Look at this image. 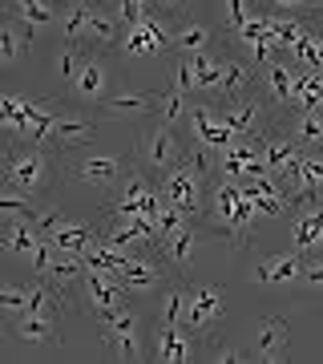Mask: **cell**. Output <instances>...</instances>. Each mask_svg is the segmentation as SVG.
Instances as JSON below:
<instances>
[{"mask_svg":"<svg viewBox=\"0 0 323 364\" xmlns=\"http://www.w3.org/2000/svg\"><path fill=\"white\" fill-rule=\"evenodd\" d=\"M170 33H174V28L166 25V16L150 13V16H142V21H133V25L121 28L117 49L129 53V57H158V53L170 49Z\"/></svg>","mask_w":323,"mask_h":364,"instance_id":"obj_10","label":"cell"},{"mask_svg":"<svg viewBox=\"0 0 323 364\" xmlns=\"http://www.w3.org/2000/svg\"><path fill=\"white\" fill-rule=\"evenodd\" d=\"M102 324V344L114 352L117 360H146V332H142V316L133 312L129 304L114 308V312L97 316Z\"/></svg>","mask_w":323,"mask_h":364,"instance_id":"obj_4","label":"cell"},{"mask_svg":"<svg viewBox=\"0 0 323 364\" xmlns=\"http://www.w3.org/2000/svg\"><path fill=\"white\" fill-rule=\"evenodd\" d=\"M28 223H33V231H37V235H53L65 223V215L53 207V203H37V210H33V219H28Z\"/></svg>","mask_w":323,"mask_h":364,"instance_id":"obj_40","label":"cell"},{"mask_svg":"<svg viewBox=\"0 0 323 364\" xmlns=\"http://www.w3.org/2000/svg\"><path fill=\"white\" fill-rule=\"evenodd\" d=\"M81 57H85V45H77V41H69L61 53H57V77L61 81H73V73H77Z\"/></svg>","mask_w":323,"mask_h":364,"instance_id":"obj_39","label":"cell"},{"mask_svg":"<svg viewBox=\"0 0 323 364\" xmlns=\"http://www.w3.org/2000/svg\"><path fill=\"white\" fill-rule=\"evenodd\" d=\"M117 37H121V25L114 21V13H105L102 4L89 9V25L81 33V45H93V49H114Z\"/></svg>","mask_w":323,"mask_h":364,"instance_id":"obj_26","label":"cell"},{"mask_svg":"<svg viewBox=\"0 0 323 364\" xmlns=\"http://www.w3.org/2000/svg\"><path fill=\"white\" fill-rule=\"evenodd\" d=\"M299 267H303L299 251H279V255L258 263L255 272H251V279L255 284H291V279H299Z\"/></svg>","mask_w":323,"mask_h":364,"instance_id":"obj_24","label":"cell"},{"mask_svg":"<svg viewBox=\"0 0 323 364\" xmlns=\"http://www.w3.org/2000/svg\"><path fill=\"white\" fill-rule=\"evenodd\" d=\"M105 90H109V69H105V61L97 53H85L73 81H69V97L77 105H97L105 97Z\"/></svg>","mask_w":323,"mask_h":364,"instance_id":"obj_15","label":"cell"},{"mask_svg":"<svg viewBox=\"0 0 323 364\" xmlns=\"http://www.w3.org/2000/svg\"><path fill=\"white\" fill-rule=\"evenodd\" d=\"M121 304H129V291L121 287V279L109 272H89L85 267L77 291H73V308H81V312H89V316H105V312H114V308H121Z\"/></svg>","mask_w":323,"mask_h":364,"instance_id":"obj_8","label":"cell"},{"mask_svg":"<svg viewBox=\"0 0 323 364\" xmlns=\"http://www.w3.org/2000/svg\"><path fill=\"white\" fill-rule=\"evenodd\" d=\"M89 9H93V4H69V9L61 13V21H57V25L65 28V37L77 41V45H81V33H85V25H89Z\"/></svg>","mask_w":323,"mask_h":364,"instance_id":"obj_37","label":"cell"},{"mask_svg":"<svg viewBox=\"0 0 323 364\" xmlns=\"http://www.w3.org/2000/svg\"><path fill=\"white\" fill-rule=\"evenodd\" d=\"M9 13L21 21L25 28H45V25H57L61 13L53 0H9Z\"/></svg>","mask_w":323,"mask_h":364,"instance_id":"obj_28","label":"cell"},{"mask_svg":"<svg viewBox=\"0 0 323 364\" xmlns=\"http://www.w3.org/2000/svg\"><path fill=\"white\" fill-rule=\"evenodd\" d=\"M299 279H303L307 287H323V259H303Z\"/></svg>","mask_w":323,"mask_h":364,"instance_id":"obj_43","label":"cell"},{"mask_svg":"<svg viewBox=\"0 0 323 364\" xmlns=\"http://www.w3.org/2000/svg\"><path fill=\"white\" fill-rule=\"evenodd\" d=\"M219 117L234 130V138H246V142H258V138L271 130L275 122H279V117H275V109L263 102L258 85L251 93H243V97H234V102H222L219 105Z\"/></svg>","mask_w":323,"mask_h":364,"instance_id":"obj_6","label":"cell"},{"mask_svg":"<svg viewBox=\"0 0 323 364\" xmlns=\"http://www.w3.org/2000/svg\"><path fill=\"white\" fill-rule=\"evenodd\" d=\"M182 154H186V150L178 146V138H174V130H170L166 122H158L154 130H146L142 138H138V162H142L146 174H158V178H162Z\"/></svg>","mask_w":323,"mask_h":364,"instance_id":"obj_12","label":"cell"},{"mask_svg":"<svg viewBox=\"0 0 323 364\" xmlns=\"http://www.w3.org/2000/svg\"><path fill=\"white\" fill-rule=\"evenodd\" d=\"M303 182H299V191H323V146L315 150H303ZM295 191V195H299Z\"/></svg>","mask_w":323,"mask_h":364,"instance_id":"obj_34","label":"cell"},{"mask_svg":"<svg viewBox=\"0 0 323 364\" xmlns=\"http://www.w3.org/2000/svg\"><path fill=\"white\" fill-rule=\"evenodd\" d=\"M186 93H174V90H162V97H158V122H166V126H174V122H182L186 117Z\"/></svg>","mask_w":323,"mask_h":364,"instance_id":"obj_35","label":"cell"},{"mask_svg":"<svg viewBox=\"0 0 323 364\" xmlns=\"http://www.w3.org/2000/svg\"><path fill=\"white\" fill-rule=\"evenodd\" d=\"M258 85V69L246 61V57H226L222 53V77H219V97L214 102H234V97H243Z\"/></svg>","mask_w":323,"mask_h":364,"instance_id":"obj_19","label":"cell"},{"mask_svg":"<svg viewBox=\"0 0 323 364\" xmlns=\"http://www.w3.org/2000/svg\"><path fill=\"white\" fill-rule=\"evenodd\" d=\"M291 348V324L283 316H263L258 324V344H255V360L263 364H279Z\"/></svg>","mask_w":323,"mask_h":364,"instance_id":"obj_20","label":"cell"},{"mask_svg":"<svg viewBox=\"0 0 323 364\" xmlns=\"http://www.w3.org/2000/svg\"><path fill=\"white\" fill-rule=\"evenodd\" d=\"M158 97L162 93L154 90H142V93H117V97H102V114L105 117H142V114H154L158 109Z\"/></svg>","mask_w":323,"mask_h":364,"instance_id":"obj_23","label":"cell"},{"mask_svg":"<svg viewBox=\"0 0 323 364\" xmlns=\"http://www.w3.org/2000/svg\"><path fill=\"white\" fill-rule=\"evenodd\" d=\"M33 210H37V203L28 195H21V191H0V215L4 219H33Z\"/></svg>","mask_w":323,"mask_h":364,"instance_id":"obj_36","label":"cell"},{"mask_svg":"<svg viewBox=\"0 0 323 364\" xmlns=\"http://www.w3.org/2000/svg\"><path fill=\"white\" fill-rule=\"evenodd\" d=\"M283 130L291 134V142L303 146V150L323 146V122H319V114H287L283 117Z\"/></svg>","mask_w":323,"mask_h":364,"instance_id":"obj_31","label":"cell"},{"mask_svg":"<svg viewBox=\"0 0 323 364\" xmlns=\"http://www.w3.org/2000/svg\"><path fill=\"white\" fill-rule=\"evenodd\" d=\"M4 182H9V191H21V195H45L53 182L49 146L9 142V150H4Z\"/></svg>","mask_w":323,"mask_h":364,"instance_id":"obj_2","label":"cell"},{"mask_svg":"<svg viewBox=\"0 0 323 364\" xmlns=\"http://www.w3.org/2000/svg\"><path fill=\"white\" fill-rule=\"evenodd\" d=\"M158 207H162V191L150 182L146 170L129 166L126 174H121V182H117V195H114V203H109V210H114V215H142V219L154 223Z\"/></svg>","mask_w":323,"mask_h":364,"instance_id":"obj_7","label":"cell"},{"mask_svg":"<svg viewBox=\"0 0 323 364\" xmlns=\"http://www.w3.org/2000/svg\"><path fill=\"white\" fill-rule=\"evenodd\" d=\"M202 352H207V360H222V364H234V360H255V356H246L243 344H214V340H207V344H202Z\"/></svg>","mask_w":323,"mask_h":364,"instance_id":"obj_41","label":"cell"},{"mask_svg":"<svg viewBox=\"0 0 323 364\" xmlns=\"http://www.w3.org/2000/svg\"><path fill=\"white\" fill-rule=\"evenodd\" d=\"M198 340L186 324H154V360L162 364H186L194 360Z\"/></svg>","mask_w":323,"mask_h":364,"instance_id":"obj_16","label":"cell"},{"mask_svg":"<svg viewBox=\"0 0 323 364\" xmlns=\"http://www.w3.org/2000/svg\"><path fill=\"white\" fill-rule=\"evenodd\" d=\"M93 134H97V122L85 114H73V109H65L57 117V126H53V138H49V150H73V146H85L93 142Z\"/></svg>","mask_w":323,"mask_h":364,"instance_id":"obj_21","label":"cell"},{"mask_svg":"<svg viewBox=\"0 0 323 364\" xmlns=\"http://www.w3.org/2000/svg\"><path fill=\"white\" fill-rule=\"evenodd\" d=\"M190 65H194V93L202 97H219V77H222V57L214 49L207 53H190Z\"/></svg>","mask_w":323,"mask_h":364,"instance_id":"obj_25","label":"cell"},{"mask_svg":"<svg viewBox=\"0 0 323 364\" xmlns=\"http://www.w3.org/2000/svg\"><path fill=\"white\" fill-rule=\"evenodd\" d=\"M45 243V235L33 231V223L28 219H9V227H4V235H0V247L4 251H13V255H33V251Z\"/></svg>","mask_w":323,"mask_h":364,"instance_id":"obj_29","label":"cell"},{"mask_svg":"<svg viewBox=\"0 0 323 364\" xmlns=\"http://www.w3.org/2000/svg\"><path fill=\"white\" fill-rule=\"evenodd\" d=\"M133 4H142L146 13H158V9H154V0H133Z\"/></svg>","mask_w":323,"mask_h":364,"instance_id":"obj_46","label":"cell"},{"mask_svg":"<svg viewBox=\"0 0 323 364\" xmlns=\"http://www.w3.org/2000/svg\"><path fill=\"white\" fill-rule=\"evenodd\" d=\"M28 304V284H0V308L4 312H25Z\"/></svg>","mask_w":323,"mask_h":364,"instance_id":"obj_42","label":"cell"},{"mask_svg":"<svg viewBox=\"0 0 323 364\" xmlns=\"http://www.w3.org/2000/svg\"><path fill=\"white\" fill-rule=\"evenodd\" d=\"M226 312V296L219 284H186V308H182V324L194 332V340H214V328L222 324Z\"/></svg>","mask_w":323,"mask_h":364,"instance_id":"obj_5","label":"cell"},{"mask_svg":"<svg viewBox=\"0 0 323 364\" xmlns=\"http://www.w3.org/2000/svg\"><path fill=\"white\" fill-rule=\"evenodd\" d=\"M170 90H174V93H186V97L194 93V65H190V57H186V53H182L178 61L170 65Z\"/></svg>","mask_w":323,"mask_h":364,"instance_id":"obj_38","label":"cell"},{"mask_svg":"<svg viewBox=\"0 0 323 364\" xmlns=\"http://www.w3.org/2000/svg\"><path fill=\"white\" fill-rule=\"evenodd\" d=\"M202 235L194 231V223H186L182 231L166 235V239H158L154 251L158 259H162V267L170 272V279H190V267H194V243H198Z\"/></svg>","mask_w":323,"mask_h":364,"instance_id":"obj_13","label":"cell"},{"mask_svg":"<svg viewBox=\"0 0 323 364\" xmlns=\"http://www.w3.org/2000/svg\"><path fill=\"white\" fill-rule=\"evenodd\" d=\"M69 4H97V0H69Z\"/></svg>","mask_w":323,"mask_h":364,"instance_id":"obj_47","label":"cell"},{"mask_svg":"<svg viewBox=\"0 0 323 364\" xmlns=\"http://www.w3.org/2000/svg\"><path fill=\"white\" fill-rule=\"evenodd\" d=\"M13 336L25 340V344H61V328L49 316L37 312H16L13 316Z\"/></svg>","mask_w":323,"mask_h":364,"instance_id":"obj_22","label":"cell"},{"mask_svg":"<svg viewBox=\"0 0 323 364\" xmlns=\"http://www.w3.org/2000/svg\"><path fill=\"white\" fill-rule=\"evenodd\" d=\"M271 4H279V9H315L323 0H271Z\"/></svg>","mask_w":323,"mask_h":364,"instance_id":"obj_45","label":"cell"},{"mask_svg":"<svg viewBox=\"0 0 323 364\" xmlns=\"http://www.w3.org/2000/svg\"><path fill=\"white\" fill-rule=\"evenodd\" d=\"M170 49H178V53H207L214 49V33H210L207 25H198V21H182L174 33H170Z\"/></svg>","mask_w":323,"mask_h":364,"instance_id":"obj_30","label":"cell"},{"mask_svg":"<svg viewBox=\"0 0 323 364\" xmlns=\"http://www.w3.org/2000/svg\"><path fill=\"white\" fill-rule=\"evenodd\" d=\"M93 235H97V227H93L89 219H65L61 227H57V231L53 235H45V239H49L53 247H61V251H85L89 247V239Z\"/></svg>","mask_w":323,"mask_h":364,"instance_id":"obj_27","label":"cell"},{"mask_svg":"<svg viewBox=\"0 0 323 364\" xmlns=\"http://www.w3.org/2000/svg\"><path fill=\"white\" fill-rule=\"evenodd\" d=\"M207 182H210V170L202 166V158L194 154H182L174 166L162 174V182H158V191H162V198H166L170 207H178L186 219H207Z\"/></svg>","mask_w":323,"mask_h":364,"instance_id":"obj_1","label":"cell"},{"mask_svg":"<svg viewBox=\"0 0 323 364\" xmlns=\"http://www.w3.org/2000/svg\"><path fill=\"white\" fill-rule=\"evenodd\" d=\"M234 45L243 49V57L251 65H267L275 57V45H271V25H267V16L263 13H251L246 16V25L234 28Z\"/></svg>","mask_w":323,"mask_h":364,"instance_id":"obj_17","label":"cell"},{"mask_svg":"<svg viewBox=\"0 0 323 364\" xmlns=\"http://www.w3.org/2000/svg\"><path fill=\"white\" fill-rule=\"evenodd\" d=\"M267 25H271V45L287 53L311 33V21H303V16H267Z\"/></svg>","mask_w":323,"mask_h":364,"instance_id":"obj_32","label":"cell"},{"mask_svg":"<svg viewBox=\"0 0 323 364\" xmlns=\"http://www.w3.org/2000/svg\"><path fill=\"white\" fill-rule=\"evenodd\" d=\"M258 154L267 162V174H271L279 186H283L287 195H295L299 182H303V146L291 142V134L283 130V122H275L271 130L258 138Z\"/></svg>","mask_w":323,"mask_h":364,"instance_id":"obj_3","label":"cell"},{"mask_svg":"<svg viewBox=\"0 0 323 364\" xmlns=\"http://www.w3.org/2000/svg\"><path fill=\"white\" fill-rule=\"evenodd\" d=\"M129 170V162L121 154H77L65 158V174L81 186H93V191H114L121 174Z\"/></svg>","mask_w":323,"mask_h":364,"instance_id":"obj_9","label":"cell"},{"mask_svg":"<svg viewBox=\"0 0 323 364\" xmlns=\"http://www.w3.org/2000/svg\"><path fill=\"white\" fill-rule=\"evenodd\" d=\"M33 45V33L21 25H0V69H13Z\"/></svg>","mask_w":323,"mask_h":364,"instance_id":"obj_33","label":"cell"},{"mask_svg":"<svg viewBox=\"0 0 323 364\" xmlns=\"http://www.w3.org/2000/svg\"><path fill=\"white\" fill-rule=\"evenodd\" d=\"M315 114H319V122H323V109H315Z\"/></svg>","mask_w":323,"mask_h":364,"instance_id":"obj_48","label":"cell"},{"mask_svg":"<svg viewBox=\"0 0 323 364\" xmlns=\"http://www.w3.org/2000/svg\"><path fill=\"white\" fill-rule=\"evenodd\" d=\"M186 4H190V0H154V9L162 16H182L186 13Z\"/></svg>","mask_w":323,"mask_h":364,"instance_id":"obj_44","label":"cell"},{"mask_svg":"<svg viewBox=\"0 0 323 364\" xmlns=\"http://www.w3.org/2000/svg\"><path fill=\"white\" fill-rule=\"evenodd\" d=\"M117 279H121V287H126L129 296H154V291H162L170 284V272L162 267L154 247H142L126 259V267L117 272Z\"/></svg>","mask_w":323,"mask_h":364,"instance_id":"obj_11","label":"cell"},{"mask_svg":"<svg viewBox=\"0 0 323 364\" xmlns=\"http://www.w3.org/2000/svg\"><path fill=\"white\" fill-rule=\"evenodd\" d=\"M49 247H53V243H49ZM37 275H40V279H49L57 291H65V296L73 299V291H77V284H81V275H85V263H81L77 251L53 247V251H49V263H45Z\"/></svg>","mask_w":323,"mask_h":364,"instance_id":"obj_18","label":"cell"},{"mask_svg":"<svg viewBox=\"0 0 323 364\" xmlns=\"http://www.w3.org/2000/svg\"><path fill=\"white\" fill-rule=\"evenodd\" d=\"M291 239L303 259H323V198H315L311 207L291 210Z\"/></svg>","mask_w":323,"mask_h":364,"instance_id":"obj_14","label":"cell"}]
</instances>
